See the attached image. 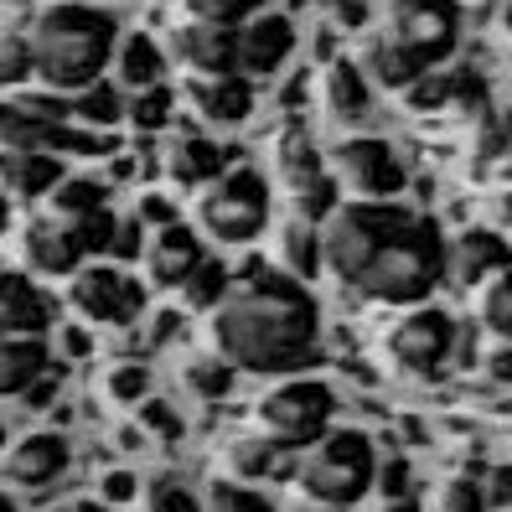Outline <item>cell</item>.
<instances>
[{"label": "cell", "instance_id": "obj_10", "mask_svg": "<svg viewBox=\"0 0 512 512\" xmlns=\"http://www.w3.org/2000/svg\"><path fill=\"white\" fill-rule=\"evenodd\" d=\"M326 171H331V182H337V192H347L357 202H388V197H399L409 187V171L399 161V150L388 140H378V135L342 140L326 156Z\"/></svg>", "mask_w": 512, "mask_h": 512}, {"label": "cell", "instance_id": "obj_20", "mask_svg": "<svg viewBox=\"0 0 512 512\" xmlns=\"http://www.w3.org/2000/svg\"><path fill=\"white\" fill-rule=\"evenodd\" d=\"M52 311H47V295L26 280V275H0V331L6 337H47Z\"/></svg>", "mask_w": 512, "mask_h": 512}, {"label": "cell", "instance_id": "obj_13", "mask_svg": "<svg viewBox=\"0 0 512 512\" xmlns=\"http://www.w3.org/2000/svg\"><path fill=\"white\" fill-rule=\"evenodd\" d=\"M68 466H73V445L57 430H32L0 450V481L16 492H47L52 481L68 476Z\"/></svg>", "mask_w": 512, "mask_h": 512}, {"label": "cell", "instance_id": "obj_26", "mask_svg": "<svg viewBox=\"0 0 512 512\" xmlns=\"http://www.w3.org/2000/svg\"><path fill=\"white\" fill-rule=\"evenodd\" d=\"M114 83L119 88H150V83H166V52L156 47V37H145V32H130V37H119L114 42Z\"/></svg>", "mask_w": 512, "mask_h": 512}, {"label": "cell", "instance_id": "obj_30", "mask_svg": "<svg viewBox=\"0 0 512 512\" xmlns=\"http://www.w3.org/2000/svg\"><path fill=\"white\" fill-rule=\"evenodd\" d=\"M476 321H481V331H492L497 342H512V264L497 269V275L481 285Z\"/></svg>", "mask_w": 512, "mask_h": 512}, {"label": "cell", "instance_id": "obj_21", "mask_svg": "<svg viewBox=\"0 0 512 512\" xmlns=\"http://www.w3.org/2000/svg\"><path fill=\"white\" fill-rule=\"evenodd\" d=\"M192 104L213 119V125H244L254 114V78H244V73L192 78Z\"/></svg>", "mask_w": 512, "mask_h": 512}, {"label": "cell", "instance_id": "obj_12", "mask_svg": "<svg viewBox=\"0 0 512 512\" xmlns=\"http://www.w3.org/2000/svg\"><path fill=\"white\" fill-rule=\"evenodd\" d=\"M68 306L94 326H135L145 311V285L119 264H78L68 275Z\"/></svg>", "mask_w": 512, "mask_h": 512}, {"label": "cell", "instance_id": "obj_9", "mask_svg": "<svg viewBox=\"0 0 512 512\" xmlns=\"http://www.w3.org/2000/svg\"><path fill=\"white\" fill-rule=\"evenodd\" d=\"M275 176H280V192L290 202V213L306 218V223H321L342 197L337 182H331V171H326V161H321V150L311 145V135L300 125L275 135Z\"/></svg>", "mask_w": 512, "mask_h": 512}, {"label": "cell", "instance_id": "obj_48", "mask_svg": "<svg viewBox=\"0 0 512 512\" xmlns=\"http://www.w3.org/2000/svg\"><path fill=\"white\" fill-rule=\"evenodd\" d=\"M497 32L512 37V0H502V6H497Z\"/></svg>", "mask_w": 512, "mask_h": 512}, {"label": "cell", "instance_id": "obj_17", "mask_svg": "<svg viewBox=\"0 0 512 512\" xmlns=\"http://www.w3.org/2000/svg\"><path fill=\"white\" fill-rule=\"evenodd\" d=\"M233 47H238V32L233 26H213V21H187L171 32V57L182 63L192 78H218V73H233Z\"/></svg>", "mask_w": 512, "mask_h": 512}, {"label": "cell", "instance_id": "obj_23", "mask_svg": "<svg viewBox=\"0 0 512 512\" xmlns=\"http://www.w3.org/2000/svg\"><path fill=\"white\" fill-rule=\"evenodd\" d=\"M42 373H52L47 337H6L0 331V399H21Z\"/></svg>", "mask_w": 512, "mask_h": 512}, {"label": "cell", "instance_id": "obj_41", "mask_svg": "<svg viewBox=\"0 0 512 512\" xmlns=\"http://www.w3.org/2000/svg\"><path fill=\"white\" fill-rule=\"evenodd\" d=\"M32 78V47L21 32H0V88Z\"/></svg>", "mask_w": 512, "mask_h": 512}, {"label": "cell", "instance_id": "obj_35", "mask_svg": "<svg viewBox=\"0 0 512 512\" xmlns=\"http://www.w3.org/2000/svg\"><path fill=\"white\" fill-rule=\"evenodd\" d=\"M99 207H109L99 182H83V176H78V182H68V176H63V182L52 187V218H68L73 223V218L99 213Z\"/></svg>", "mask_w": 512, "mask_h": 512}, {"label": "cell", "instance_id": "obj_14", "mask_svg": "<svg viewBox=\"0 0 512 512\" xmlns=\"http://www.w3.org/2000/svg\"><path fill=\"white\" fill-rule=\"evenodd\" d=\"M68 99H11L0 104V150H47L63 156Z\"/></svg>", "mask_w": 512, "mask_h": 512}, {"label": "cell", "instance_id": "obj_46", "mask_svg": "<svg viewBox=\"0 0 512 512\" xmlns=\"http://www.w3.org/2000/svg\"><path fill=\"white\" fill-rule=\"evenodd\" d=\"M140 223H145V228H161V223H176V213H171V202H166L161 192H150V197H140Z\"/></svg>", "mask_w": 512, "mask_h": 512}, {"label": "cell", "instance_id": "obj_27", "mask_svg": "<svg viewBox=\"0 0 512 512\" xmlns=\"http://www.w3.org/2000/svg\"><path fill=\"white\" fill-rule=\"evenodd\" d=\"M68 119L73 125H94V130H109L125 119V94H119L114 78H94L88 88L68 94Z\"/></svg>", "mask_w": 512, "mask_h": 512}, {"label": "cell", "instance_id": "obj_47", "mask_svg": "<svg viewBox=\"0 0 512 512\" xmlns=\"http://www.w3.org/2000/svg\"><path fill=\"white\" fill-rule=\"evenodd\" d=\"M492 218H497V228H512V187H502L492 197Z\"/></svg>", "mask_w": 512, "mask_h": 512}, {"label": "cell", "instance_id": "obj_24", "mask_svg": "<svg viewBox=\"0 0 512 512\" xmlns=\"http://www.w3.org/2000/svg\"><path fill=\"white\" fill-rule=\"evenodd\" d=\"M166 171H171L176 187L202 192L213 176L228 171V150H223L218 140H207V135H182V140L171 145V156H166Z\"/></svg>", "mask_w": 512, "mask_h": 512}, {"label": "cell", "instance_id": "obj_32", "mask_svg": "<svg viewBox=\"0 0 512 512\" xmlns=\"http://www.w3.org/2000/svg\"><path fill=\"white\" fill-rule=\"evenodd\" d=\"M280 456L285 450H275L264 435H244L228 445V471H238V481H264L280 471Z\"/></svg>", "mask_w": 512, "mask_h": 512}, {"label": "cell", "instance_id": "obj_39", "mask_svg": "<svg viewBox=\"0 0 512 512\" xmlns=\"http://www.w3.org/2000/svg\"><path fill=\"white\" fill-rule=\"evenodd\" d=\"M182 378H187V388H192L197 399H223L228 388H233V368L223 363V357H197Z\"/></svg>", "mask_w": 512, "mask_h": 512}, {"label": "cell", "instance_id": "obj_49", "mask_svg": "<svg viewBox=\"0 0 512 512\" xmlns=\"http://www.w3.org/2000/svg\"><path fill=\"white\" fill-rule=\"evenodd\" d=\"M63 347H68L73 357H83V352H88V337H83V331H68V337H63Z\"/></svg>", "mask_w": 512, "mask_h": 512}, {"label": "cell", "instance_id": "obj_51", "mask_svg": "<svg viewBox=\"0 0 512 512\" xmlns=\"http://www.w3.org/2000/svg\"><path fill=\"white\" fill-rule=\"evenodd\" d=\"M378 512H419V507H414V502H409V497H388V502H383V507H378Z\"/></svg>", "mask_w": 512, "mask_h": 512}, {"label": "cell", "instance_id": "obj_1", "mask_svg": "<svg viewBox=\"0 0 512 512\" xmlns=\"http://www.w3.org/2000/svg\"><path fill=\"white\" fill-rule=\"evenodd\" d=\"M213 352L233 373H306L321 357V306L306 280L254 269L213 306Z\"/></svg>", "mask_w": 512, "mask_h": 512}, {"label": "cell", "instance_id": "obj_55", "mask_svg": "<svg viewBox=\"0 0 512 512\" xmlns=\"http://www.w3.org/2000/svg\"><path fill=\"white\" fill-rule=\"evenodd\" d=\"M0 228H6V197H0Z\"/></svg>", "mask_w": 512, "mask_h": 512}, {"label": "cell", "instance_id": "obj_15", "mask_svg": "<svg viewBox=\"0 0 512 512\" xmlns=\"http://www.w3.org/2000/svg\"><path fill=\"white\" fill-rule=\"evenodd\" d=\"M295 52V21L275 11H254L238 26V47H233V73L244 78H269L290 63Z\"/></svg>", "mask_w": 512, "mask_h": 512}, {"label": "cell", "instance_id": "obj_2", "mask_svg": "<svg viewBox=\"0 0 512 512\" xmlns=\"http://www.w3.org/2000/svg\"><path fill=\"white\" fill-rule=\"evenodd\" d=\"M119 42V21L94 6V0H57L42 6L26 47H32V73L42 78V88L52 94H78L94 78H104L109 57Z\"/></svg>", "mask_w": 512, "mask_h": 512}, {"label": "cell", "instance_id": "obj_34", "mask_svg": "<svg viewBox=\"0 0 512 512\" xmlns=\"http://www.w3.org/2000/svg\"><path fill=\"white\" fill-rule=\"evenodd\" d=\"M202 512H280L264 492H254L249 481H213L202 492Z\"/></svg>", "mask_w": 512, "mask_h": 512}, {"label": "cell", "instance_id": "obj_45", "mask_svg": "<svg viewBox=\"0 0 512 512\" xmlns=\"http://www.w3.org/2000/svg\"><path fill=\"white\" fill-rule=\"evenodd\" d=\"M140 409H145V430H150V435H161V440L182 435V425H176V414H171L166 404H140Z\"/></svg>", "mask_w": 512, "mask_h": 512}, {"label": "cell", "instance_id": "obj_53", "mask_svg": "<svg viewBox=\"0 0 512 512\" xmlns=\"http://www.w3.org/2000/svg\"><path fill=\"white\" fill-rule=\"evenodd\" d=\"M300 512H357V507H316V502H306Z\"/></svg>", "mask_w": 512, "mask_h": 512}, {"label": "cell", "instance_id": "obj_42", "mask_svg": "<svg viewBox=\"0 0 512 512\" xmlns=\"http://www.w3.org/2000/svg\"><path fill=\"white\" fill-rule=\"evenodd\" d=\"M135 471H104V481H99V502H109V507H125V502H135Z\"/></svg>", "mask_w": 512, "mask_h": 512}, {"label": "cell", "instance_id": "obj_19", "mask_svg": "<svg viewBox=\"0 0 512 512\" xmlns=\"http://www.w3.org/2000/svg\"><path fill=\"white\" fill-rule=\"evenodd\" d=\"M21 254H26V264H32L37 275H52V280L73 275V269L88 259L83 244H78V233H73V223H63V218H42V223L26 228Z\"/></svg>", "mask_w": 512, "mask_h": 512}, {"label": "cell", "instance_id": "obj_16", "mask_svg": "<svg viewBox=\"0 0 512 512\" xmlns=\"http://www.w3.org/2000/svg\"><path fill=\"white\" fill-rule=\"evenodd\" d=\"M202 259V238L197 228H187L182 218L176 223H161L156 233L140 244V264H145V280L156 290H176Z\"/></svg>", "mask_w": 512, "mask_h": 512}, {"label": "cell", "instance_id": "obj_36", "mask_svg": "<svg viewBox=\"0 0 512 512\" xmlns=\"http://www.w3.org/2000/svg\"><path fill=\"white\" fill-rule=\"evenodd\" d=\"M104 394H109V404H119V409H140L145 394H150V368H145V363H114L109 378H104Z\"/></svg>", "mask_w": 512, "mask_h": 512}, {"label": "cell", "instance_id": "obj_54", "mask_svg": "<svg viewBox=\"0 0 512 512\" xmlns=\"http://www.w3.org/2000/svg\"><path fill=\"white\" fill-rule=\"evenodd\" d=\"M487 512H512V497H502V502H492Z\"/></svg>", "mask_w": 512, "mask_h": 512}, {"label": "cell", "instance_id": "obj_43", "mask_svg": "<svg viewBox=\"0 0 512 512\" xmlns=\"http://www.w3.org/2000/svg\"><path fill=\"white\" fill-rule=\"evenodd\" d=\"M481 373H487L492 383H502V388H512V342H497L487 357H481Z\"/></svg>", "mask_w": 512, "mask_h": 512}, {"label": "cell", "instance_id": "obj_22", "mask_svg": "<svg viewBox=\"0 0 512 512\" xmlns=\"http://www.w3.org/2000/svg\"><path fill=\"white\" fill-rule=\"evenodd\" d=\"M321 104H326V114L337 119V125H357V119H368V109H373L368 73L357 63H347V57H337V63L321 73Z\"/></svg>", "mask_w": 512, "mask_h": 512}, {"label": "cell", "instance_id": "obj_37", "mask_svg": "<svg viewBox=\"0 0 512 512\" xmlns=\"http://www.w3.org/2000/svg\"><path fill=\"white\" fill-rule=\"evenodd\" d=\"M140 512H202V497L176 476H161L140 492Z\"/></svg>", "mask_w": 512, "mask_h": 512}, {"label": "cell", "instance_id": "obj_4", "mask_svg": "<svg viewBox=\"0 0 512 512\" xmlns=\"http://www.w3.org/2000/svg\"><path fill=\"white\" fill-rule=\"evenodd\" d=\"M295 456V492L316 507H357L373 492L378 445L363 430H326Z\"/></svg>", "mask_w": 512, "mask_h": 512}, {"label": "cell", "instance_id": "obj_18", "mask_svg": "<svg viewBox=\"0 0 512 512\" xmlns=\"http://www.w3.org/2000/svg\"><path fill=\"white\" fill-rule=\"evenodd\" d=\"M507 264H512V249L497 228H466L461 238L445 244V275L456 285H487Z\"/></svg>", "mask_w": 512, "mask_h": 512}, {"label": "cell", "instance_id": "obj_8", "mask_svg": "<svg viewBox=\"0 0 512 512\" xmlns=\"http://www.w3.org/2000/svg\"><path fill=\"white\" fill-rule=\"evenodd\" d=\"M450 352H456V316L440 306H404V316L388 331V363H394L404 378L430 383L445 373Z\"/></svg>", "mask_w": 512, "mask_h": 512}, {"label": "cell", "instance_id": "obj_31", "mask_svg": "<svg viewBox=\"0 0 512 512\" xmlns=\"http://www.w3.org/2000/svg\"><path fill=\"white\" fill-rule=\"evenodd\" d=\"M228 285H233L228 264H218V259H207V254H202L197 269H192V275L176 285V290H182V306H187V311H213L218 300L228 295Z\"/></svg>", "mask_w": 512, "mask_h": 512}, {"label": "cell", "instance_id": "obj_33", "mask_svg": "<svg viewBox=\"0 0 512 512\" xmlns=\"http://www.w3.org/2000/svg\"><path fill=\"white\" fill-rule=\"evenodd\" d=\"M171 114H176V94L166 83H150V88H135V94L125 99V119L135 130H166L171 125Z\"/></svg>", "mask_w": 512, "mask_h": 512}, {"label": "cell", "instance_id": "obj_40", "mask_svg": "<svg viewBox=\"0 0 512 512\" xmlns=\"http://www.w3.org/2000/svg\"><path fill=\"white\" fill-rule=\"evenodd\" d=\"M430 512H487V492H481L471 476H450L430 497Z\"/></svg>", "mask_w": 512, "mask_h": 512}, {"label": "cell", "instance_id": "obj_29", "mask_svg": "<svg viewBox=\"0 0 512 512\" xmlns=\"http://www.w3.org/2000/svg\"><path fill=\"white\" fill-rule=\"evenodd\" d=\"M363 73H368V78H378L383 88H409V83L425 78V68H419L399 42H388L383 32H378V37L368 42V52H363Z\"/></svg>", "mask_w": 512, "mask_h": 512}, {"label": "cell", "instance_id": "obj_6", "mask_svg": "<svg viewBox=\"0 0 512 512\" xmlns=\"http://www.w3.org/2000/svg\"><path fill=\"white\" fill-rule=\"evenodd\" d=\"M197 228L213 244H254L269 228V182L254 166H228L197 197Z\"/></svg>", "mask_w": 512, "mask_h": 512}, {"label": "cell", "instance_id": "obj_25", "mask_svg": "<svg viewBox=\"0 0 512 512\" xmlns=\"http://www.w3.org/2000/svg\"><path fill=\"white\" fill-rule=\"evenodd\" d=\"M0 182L11 197H47L63 182V161L47 150H0Z\"/></svg>", "mask_w": 512, "mask_h": 512}, {"label": "cell", "instance_id": "obj_38", "mask_svg": "<svg viewBox=\"0 0 512 512\" xmlns=\"http://www.w3.org/2000/svg\"><path fill=\"white\" fill-rule=\"evenodd\" d=\"M254 11H264V0H187L192 21H213V26H244Z\"/></svg>", "mask_w": 512, "mask_h": 512}, {"label": "cell", "instance_id": "obj_3", "mask_svg": "<svg viewBox=\"0 0 512 512\" xmlns=\"http://www.w3.org/2000/svg\"><path fill=\"white\" fill-rule=\"evenodd\" d=\"M445 280V238L430 218L404 213L399 228L383 238V249L373 264L357 275V295L378 300V306H419L430 300V290Z\"/></svg>", "mask_w": 512, "mask_h": 512}, {"label": "cell", "instance_id": "obj_7", "mask_svg": "<svg viewBox=\"0 0 512 512\" xmlns=\"http://www.w3.org/2000/svg\"><path fill=\"white\" fill-rule=\"evenodd\" d=\"M404 207L388 202H337L321 218V264L326 275H337L342 285H357V275L373 264V254L383 249V238L399 228Z\"/></svg>", "mask_w": 512, "mask_h": 512}, {"label": "cell", "instance_id": "obj_28", "mask_svg": "<svg viewBox=\"0 0 512 512\" xmlns=\"http://www.w3.org/2000/svg\"><path fill=\"white\" fill-rule=\"evenodd\" d=\"M280 259H285V275L316 280L321 275V223H306L290 213V223L280 233Z\"/></svg>", "mask_w": 512, "mask_h": 512}, {"label": "cell", "instance_id": "obj_50", "mask_svg": "<svg viewBox=\"0 0 512 512\" xmlns=\"http://www.w3.org/2000/svg\"><path fill=\"white\" fill-rule=\"evenodd\" d=\"M497 176H502V187H512V145L502 150V161H497Z\"/></svg>", "mask_w": 512, "mask_h": 512}, {"label": "cell", "instance_id": "obj_56", "mask_svg": "<svg viewBox=\"0 0 512 512\" xmlns=\"http://www.w3.org/2000/svg\"><path fill=\"white\" fill-rule=\"evenodd\" d=\"M0 450H6V425H0Z\"/></svg>", "mask_w": 512, "mask_h": 512}, {"label": "cell", "instance_id": "obj_5", "mask_svg": "<svg viewBox=\"0 0 512 512\" xmlns=\"http://www.w3.org/2000/svg\"><path fill=\"white\" fill-rule=\"evenodd\" d=\"M337 414V388L306 378V373H285L275 388H264L254 404V430L275 445V450H306L311 440H321L331 430Z\"/></svg>", "mask_w": 512, "mask_h": 512}, {"label": "cell", "instance_id": "obj_11", "mask_svg": "<svg viewBox=\"0 0 512 512\" xmlns=\"http://www.w3.org/2000/svg\"><path fill=\"white\" fill-rule=\"evenodd\" d=\"M383 37L399 42L414 63L430 73L461 42V6L456 0H394V6H388Z\"/></svg>", "mask_w": 512, "mask_h": 512}, {"label": "cell", "instance_id": "obj_52", "mask_svg": "<svg viewBox=\"0 0 512 512\" xmlns=\"http://www.w3.org/2000/svg\"><path fill=\"white\" fill-rule=\"evenodd\" d=\"M57 512H104L99 502H68V507H57Z\"/></svg>", "mask_w": 512, "mask_h": 512}, {"label": "cell", "instance_id": "obj_44", "mask_svg": "<svg viewBox=\"0 0 512 512\" xmlns=\"http://www.w3.org/2000/svg\"><path fill=\"white\" fill-rule=\"evenodd\" d=\"M373 487H378L383 497H404V492H409V466H404V461H388V466H378Z\"/></svg>", "mask_w": 512, "mask_h": 512}]
</instances>
